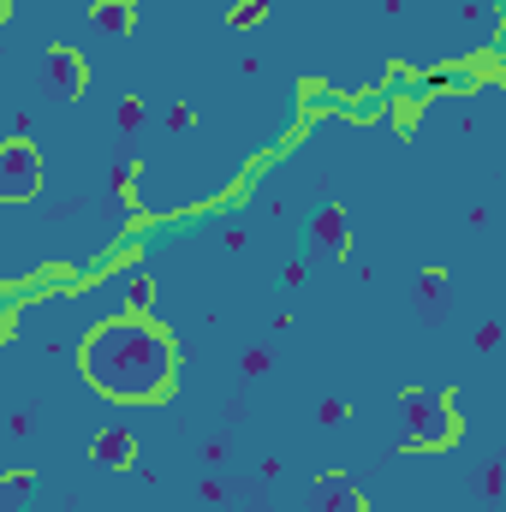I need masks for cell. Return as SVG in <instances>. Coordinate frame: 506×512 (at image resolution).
Returning a JSON list of instances; mask_svg holds the SVG:
<instances>
[{
	"label": "cell",
	"mask_w": 506,
	"mask_h": 512,
	"mask_svg": "<svg viewBox=\"0 0 506 512\" xmlns=\"http://www.w3.org/2000/svg\"><path fill=\"white\" fill-rule=\"evenodd\" d=\"M84 376L120 405H155L179 382V346L143 316H114L84 340Z\"/></svg>",
	"instance_id": "6da1fadb"
},
{
	"label": "cell",
	"mask_w": 506,
	"mask_h": 512,
	"mask_svg": "<svg viewBox=\"0 0 506 512\" xmlns=\"http://www.w3.org/2000/svg\"><path fill=\"white\" fill-rule=\"evenodd\" d=\"M393 417H399V435L411 447H423V453H441L459 435V411L441 393H429V387H405L399 405H393Z\"/></svg>",
	"instance_id": "7a4b0ae2"
},
{
	"label": "cell",
	"mask_w": 506,
	"mask_h": 512,
	"mask_svg": "<svg viewBox=\"0 0 506 512\" xmlns=\"http://www.w3.org/2000/svg\"><path fill=\"white\" fill-rule=\"evenodd\" d=\"M36 191H42V155L24 137L0 143V203H30Z\"/></svg>",
	"instance_id": "3957f363"
},
{
	"label": "cell",
	"mask_w": 506,
	"mask_h": 512,
	"mask_svg": "<svg viewBox=\"0 0 506 512\" xmlns=\"http://www.w3.org/2000/svg\"><path fill=\"white\" fill-rule=\"evenodd\" d=\"M310 512H364V489H358L346 471H328V477H316V489H310Z\"/></svg>",
	"instance_id": "277c9868"
},
{
	"label": "cell",
	"mask_w": 506,
	"mask_h": 512,
	"mask_svg": "<svg viewBox=\"0 0 506 512\" xmlns=\"http://www.w3.org/2000/svg\"><path fill=\"white\" fill-rule=\"evenodd\" d=\"M48 84H54V96H84V84H90L84 54H72V48H48Z\"/></svg>",
	"instance_id": "5b68a950"
},
{
	"label": "cell",
	"mask_w": 506,
	"mask_h": 512,
	"mask_svg": "<svg viewBox=\"0 0 506 512\" xmlns=\"http://www.w3.org/2000/svg\"><path fill=\"white\" fill-rule=\"evenodd\" d=\"M96 465L102 471H131L137 465V435L131 429H102L96 435Z\"/></svg>",
	"instance_id": "8992f818"
},
{
	"label": "cell",
	"mask_w": 506,
	"mask_h": 512,
	"mask_svg": "<svg viewBox=\"0 0 506 512\" xmlns=\"http://www.w3.org/2000/svg\"><path fill=\"white\" fill-rule=\"evenodd\" d=\"M310 239H316L328 256H346V215H340V209H322L316 227H310Z\"/></svg>",
	"instance_id": "52a82bcc"
},
{
	"label": "cell",
	"mask_w": 506,
	"mask_h": 512,
	"mask_svg": "<svg viewBox=\"0 0 506 512\" xmlns=\"http://www.w3.org/2000/svg\"><path fill=\"white\" fill-rule=\"evenodd\" d=\"M96 24H102L108 36L131 30V24H137V0H102V6H96Z\"/></svg>",
	"instance_id": "ba28073f"
},
{
	"label": "cell",
	"mask_w": 506,
	"mask_h": 512,
	"mask_svg": "<svg viewBox=\"0 0 506 512\" xmlns=\"http://www.w3.org/2000/svg\"><path fill=\"white\" fill-rule=\"evenodd\" d=\"M24 495H30V477H24V471L0 477V501H6V507H12V501H24Z\"/></svg>",
	"instance_id": "9c48e42d"
},
{
	"label": "cell",
	"mask_w": 506,
	"mask_h": 512,
	"mask_svg": "<svg viewBox=\"0 0 506 512\" xmlns=\"http://www.w3.org/2000/svg\"><path fill=\"white\" fill-rule=\"evenodd\" d=\"M126 298H131V310H149V298H155V286H149V280L137 274V280L126 286Z\"/></svg>",
	"instance_id": "30bf717a"
},
{
	"label": "cell",
	"mask_w": 506,
	"mask_h": 512,
	"mask_svg": "<svg viewBox=\"0 0 506 512\" xmlns=\"http://www.w3.org/2000/svg\"><path fill=\"white\" fill-rule=\"evenodd\" d=\"M114 114H120V126H137V120H143V102H131V96H126V102H120V108H114Z\"/></svg>",
	"instance_id": "8fae6325"
},
{
	"label": "cell",
	"mask_w": 506,
	"mask_h": 512,
	"mask_svg": "<svg viewBox=\"0 0 506 512\" xmlns=\"http://www.w3.org/2000/svg\"><path fill=\"white\" fill-rule=\"evenodd\" d=\"M256 18H262V6H256V0H245V6H239V18H233V24H239V30H251Z\"/></svg>",
	"instance_id": "7c38bea8"
},
{
	"label": "cell",
	"mask_w": 506,
	"mask_h": 512,
	"mask_svg": "<svg viewBox=\"0 0 506 512\" xmlns=\"http://www.w3.org/2000/svg\"><path fill=\"white\" fill-rule=\"evenodd\" d=\"M6 6H12V0H0V18H6Z\"/></svg>",
	"instance_id": "4fadbf2b"
}]
</instances>
